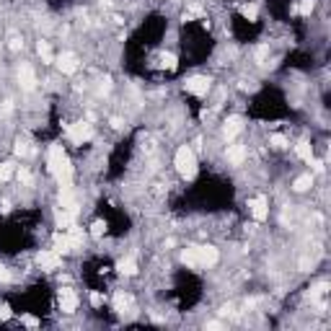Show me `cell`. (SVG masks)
I'll list each match as a JSON object with an SVG mask.
<instances>
[{
    "label": "cell",
    "instance_id": "cell-1",
    "mask_svg": "<svg viewBox=\"0 0 331 331\" xmlns=\"http://www.w3.org/2000/svg\"><path fill=\"white\" fill-rule=\"evenodd\" d=\"M47 166H49V173L57 179V184H60V186H68L73 181V166H70L68 153L62 150V145H49Z\"/></svg>",
    "mask_w": 331,
    "mask_h": 331
},
{
    "label": "cell",
    "instance_id": "cell-2",
    "mask_svg": "<svg viewBox=\"0 0 331 331\" xmlns=\"http://www.w3.org/2000/svg\"><path fill=\"white\" fill-rule=\"evenodd\" d=\"M173 161H176V168H179V173L184 179H194L197 176V155H194L192 147H186V145L179 147Z\"/></svg>",
    "mask_w": 331,
    "mask_h": 331
},
{
    "label": "cell",
    "instance_id": "cell-3",
    "mask_svg": "<svg viewBox=\"0 0 331 331\" xmlns=\"http://www.w3.org/2000/svg\"><path fill=\"white\" fill-rule=\"evenodd\" d=\"M91 137H93V124L91 122H75L68 127V140L73 145H83Z\"/></svg>",
    "mask_w": 331,
    "mask_h": 331
},
{
    "label": "cell",
    "instance_id": "cell-4",
    "mask_svg": "<svg viewBox=\"0 0 331 331\" xmlns=\"http://www.w3.org/2000/svg\"><path fill=\"white\" fill-rule=\"evenodd\" d=\"M184 88L189 91V93H194V96H204L207 91H210V78H204V75H192V78H186Z\"/></svg>",
    "mask_w": 331,
    "mask_h": 331
},
{
    "label": "cell",
    "instance_id": "cell-5",
    "mask_svg": "<svg viewBox=\"0 0 331 331\" xmlns=\"http://www.w3.org/2000/svg\"><path fill=\"white\" fill-rule=\"evenodd\" d=\"M37 261H39L41 269H49V272H52V269H57V267L62 264V254H57L55 248H52V251H41V254L37 256Z\"/></svg>",
    "mask_w": 331,
    "mask_h": 331
},
{
    "label": "cell",
    "instance_id": "cell-6",
    "mask_svg": "<svg viewBox=\"0 0 331 331\" xmlns=\"http://www.w3.org/2000/svg\"><path fill=\"white\" fill-rule=\"evenodd\" d=\"M248 210H251L254 220H267L269 215V207H267V197H254V200H248Z\"/></svg>",
    "mask_w": 331,
    "mask_h": 331
},
{
    "label": "cell",
    "instance_id": "cell-7",
    "mask_svg": "<svg viewBox=\"0 0 331 331\" xmlns=\"http://www.w3.org/2000/svg\"><path fill=\"white\" fill-rule=\"evenodd\" d=\"M197 256H200V267H215L220 259L218 248L212 246H197Z\"/></svg>",
    "mask_w": 331,
    "mask_h": 331
},
{
    "label": "cell",
    "instance_id": "cell-8",
    "mask_svg": "<svg viewBox=\"0 0 331 331\" xmlns=\"http://www.w3.org/2000/svg\"><path fill=\"white\" fill-rule=\"evenodd\" d=\"M57 68H60L65 75H73V73L78 70V57L73 52H62L60 57H57Z\"/></svg>",
    "mask_w": 331,
    "mask_h": 331
},
{
    "label": "cell",
    "instance_id": "cell-9",
    "mask_svg": "<svg viewBox=\"0 0 331 331\" xmlns=\"http://www.w3.org/2000/svg\"><path fill=\"white\" fill-rule=\"evenodd\" d=\"M78 308V295L73 290H60V311L62 313H75Z\"/></svg>",
    "mask_w": 331,
    "mask_h": 331
},
{
    "label": "cell",
    "instance_id": "cell-10",
    "mask_svg": "<svg viewBox=\"0 0 331 331\" xmlns=\"http://www.w3.org/2000/svg\"><path fill=\"white\" fill-rule=\"evenodd\" d=\"M18 83H21L23 91H34L37 75H34V70H31L29 65H21V68H18Z\"/></svg>",
    "mask_w": 331,
    "mask_h": 331
},
{
    "label": "cell",
    "instance_id": "cell-11",
    "mask_svg": "<svg viewBox=\"0 0 331 331\" xmlns=\"http://www.w3.org/2000/svg\"><path fill=\"white\" fill-rule=\"evenodd\" d=\"M52 246H55V251H57V254H68V251H73V246H70V236H68V233H57V236L52 238Z\"/></svg>",
    "mask_w": 331,
    "mask_h": 331
},
{
    "label": "cell",
    "instance_id": "cell-12",
    "mask_svg": "<svg viewBox=\"0 0 331 331\" xmlns=\"http://www.w3.org/2000/svg\"><path fill=\"white\" fill-rule=\"evenodd\" d=\"M228 161L233 163V166L243 163V161H246V147H243V145H230V147H228Z\"/></svg>",
    "mask_w": 331,
    "mask_h": 331
},
{
    "label": "cell",
    "instance_id": "cell-13",
    "mask_svg": "<svg viewBox=\"0 0 331 331\" xmlns=\"http://www.w3.org/2000/svg\"><path fill=\"white\" fill-rule=\"evenodd\" d=\"M243 129V122H241V117H230L228 122H225V137L228 140H233L238 132Z\"/></svg>",
    "mask_w": 331,
    "mask_h": 331
},
{
    "label": "cell",
    "instance_id": "cell-14",
    "mask_svg": "<svg viewBox=\"0 0 331 331\" xmlns=\"http://www.w3.org/2000/svg\"><path fill=\"white\" fill-rule=\"evenodd\" d=\"M181 261H184L186 267H200V256H197V246H189V248H184V254H181Z\"/></svg>",
    "mask_w": 331,
    "mask_h": 331
},
{
    "label": "cell",
    "instance_id": "cell-15",
    "mask_svg": "<svg viewBox=\"0 0 331 331\" xmlns=\"http://www.w3.org/2000/svg\"><path fill=\"white\" fill-rule=\"evenodd\" d=\"M311 186H313V176H311V173H305V176H297L295 184H293L295 192H308Z\"/></svg>",
    "mask_w": 331,
    "mask_h": 331
},
{
    "label": "cell",
    "instance_id": "cell-16",
    "mask_svg": "<svg viewBox=\"0 0 331 331\" xmlns=\"http://www.w3.org/2000/svg\"><path fill=\"white\" fill-rule=\"evenodd\" d=\"M295 153H297V158H303V161H313V147H311V143H297L295 145Z\"/></svg>",
    "mask_w": 331,
    "mask_h": 331
},
{
    "label": "cell",
    "instance_id": "cell-17",
    "mask_svg": "<svg viewBox=\"0 0 331 331\" xmlns=\"http://www.w3.org/2000/svg\"><path fill=\"white\" fill-rule=\"evenodd\" d=\"M117 269L122 272V275H135V272H137V261L135 259H119Z\"/></svg>",
    "mask_w": 331,
    "mask_h": 331
},
{
    "label": "cell",
    "instance_id": "cell-18",
    "mask_svg": "<svg viewBox=\"0 0 331 331\" xmlns=\"http://www.w3.org/2000/svg\"><path fill=\"white\" fill-rule=\"evenodd\" d=\"M114 308H117L119 313H124V311H129L132 308V297L129 295H117V297H114Z\"/></svg>",
    "mask_w": 331,
    "mask_h": 331
},
{
    "label": "cell",
    "instance_id": "cell-19",
    "mask_svg": "<svg viewBox=\"0 0 331 331\" xmlns=\"http://www.w3.org/2000/svg\"><path fill=\"white\" fill-rule=\"evenodd\" d=\"M241 13H243V18L256 21V16H259V8H256L254 3H246V5H241Z\"/></svg>",
    "mask_w": 331,
    "mask_h": 331
},
{
    "label": "cell",
    "instance_id": "cell-20",
    "mask_svg": "<svg viewBox=\"0 0 331 331\" xmlns=\"http://www.w3.org/2000/svg\"><path fill=\"white\" fill-rule=\"evenodd\" d=\"M37 52H39V57H41L44 62H52V49H49L47 41H39V44H37Z\"/></svg>",
    "mask_w": 331,
    "mask_h": 331
},
{
    "label": "cell",
    "instance_id": "cell-21",
    "mask_svg": "<svg viewBox=\"0 0 331 331\" xmlns=\"http://www.w3.org/2000/svg\"><path fill=\"white\" fill-rule=\"evenodd\" d=\"M13 150H16V155H21V158H23V155L31 153V147H29L26 140H16V147H13Z\"/></svg>",
    "mask_w": 331,
    "mask_h": 331
},
{
    "label": "cell",
    "instance_id": "cell-22",
    "mask_svg": "<svg viewBox=\"0 0 331 331\" xmlns=\"http://www.w3.org/2000/svg\"><path fill=\"white\" fill-rule=\"evenodd\" d=\"M104 233H106V222H101V220H96L93 225H91V236H93V238H101Z\"/></svg>",
    "mask_w": 331,
    "mask_h": 331
},
{
    "label": "cell",
    "instance_id": "cell-23",
    "mask_svg": "<svg viewBox=\"0 0 331 331\" xmlns=\"http://www.w3.org/2000/svg\"><path fill=\"white\" fill-rule=\"evenodd\" d=\"M13 176V166L11 163H0V181H8Z\"/></svg>",
    "mask_w": 331,
    "mask_h": 331
},
{
    "label": "cell",
    "instance_id": "cell-24",
    "mask_svg": "<svg viewBox=\"0 0 331 331\" xmlns=\"http://www.w3.org/2000/svg\"><path fill=\"white\" fill-rule=\"evenodd\" d=\"M311 11H313V0H303L297 5V13H303V16H311Z\"/></svg>",
    "mask_w": 331,
    "mask_h": 331
},
{
    "label": "cell",
    "instance_id": "cell-25",
    "mask_svg": "<svg viewBox=\"0 0 331 331\" xmlns=\"http://www.w3.org/2000/svg\"><path fill=\"white\" fill-rule=\"evenodd\" d=\"M161 62H163V68H168V70L176 68V57H173V55H163V57H161Z\"/></svg>",
    "mask_w": 331,
    "mask_h": 331
},
{
    "label": "cell",
    "instance_id": "cell-26",
    "mask_svg": "<svg viewBox=\"0 0 331 331\" xmlns=\"http://www.w3.org/2000/svg\"><path fill=\"white\" fill-rule=\"evenodd\" d=\"M272 145L275 147H279V150H282V147H287V140L282 137V135H272V140H269Z\"/></svg>",
    "mask_w": 331,
    "mask_h": 331
},
{
    "label": "cell",
    "instance_id": "cell-27",
    "mask_svg": "<svg viewBox=\"0 0 331 331\" xmlns=\"http://www.w3.org/2000/svg\"><path fill=\"white\" fill-rule=\"evenodd\" d=\"M267 55H269V47L267 44H259V47H256V60H267Z\"/></svg>",
    "mask_w": 331,
    "mask_h": 331
},
{
    "label": "cell",
    "instance_id": "cell-28",
    "mask_svg": "<svg viewBox=\"0 0 331 331\" xmlns=\"http://www.w3.org/2000/svg\"><path fill=\"white\" fill-rule=\"evenodd\" d=\"M11 279H13L11 269H8V267H3V264H0V282H11Z\"/></svg>",
    "mask_w": 331,
    "mask_h": 331
},
{
    "label": "cell",
    "instance_id": "cell-29",
    "mask_svg": "<svg viewBox=\"0 0 331 331\" xmlns=\"http://www.w3.org/2000/svg\"><path fill=\"white\" fill-rule=\"evenodd\" d=\"M104 303V297L98 295V293H91V305H93V308H98V305Z\"/></svg>",
    "mask_w": 331,
    "mask_h": 331
},
{
    "label": "cell",
    "instance_id": "cell-30",
    "mask_svg": "<svg viewBox=\"0 0 331 331\" xmlns=\"http://www.w3.org/2000/svg\"><path fill=\"white\" fill-rule=\"evenodd\" d=\"M23 324L31 326V329H37V326H39V318H34V316H23Z\"/></svg>",
    "mask_w": 331,
    "mask_h": 331
},
{
    "label": "cell",
    "instance_id": "cell-31",
    "mask_svg": "<svg viewBox=\"0 0 331 331\" xmlns=\"http://www.w3.org/2000/svg\"><path fill=\"white\" fill-rule=\"evenodd\" d=\"M5 318H11V308H8V305H0V321H5Z\"/></svg>",
    "mask_w": 331,
    "mask_h": 331
},
{
    "label": "cell",
    "instance_id": "cell-32",
    "mask_svg": "<svg viewBox=\"0 0 331 331\" xmlns=\"http://www.w3.org/2000/svg\"><path fill=\"white\" fill-rule=\"evenodd\" d=\"M109 88H111V80H109V78L101 80V86H98V91H101V93H109Z\"/></svg>",
    "mask_w": 331,
    "mask_h": 331
},
{
    "label": "cell",
    "instance_id": "cell-33",
    "mask_svg": "<svg viewBox=\"0 0 331 331\" xmlns=\"http://www.w3.org/2000/svg\"><path fill=\"white\" fill-rule=\"evenodd\" d=\"M18 179H21V181H26V184H29V181H31V173H29L26 168H21V171H18Z\"/></svg>",
    "mask_w": 331,
    "mask_h": 331
},
{
    "label": "cell",
    "instance_id": "cell-34",
    "mask_svg": "<svg viewBox=\"0 0 331 331\" xmlns=\"http://www.w3.org/2000/svg\"><path fill=\"white\" fill-rule=\"evenodd\" d=\"M21 47H23V41H21V39H11V49H13V52H18Z\"/></svg>",
    "mask_w": 331,
    "mask_h": 331
},
{
    "label": "cell",
    "instance_id": "cell-35",
    "mask_svg": "<svg viewBox=\"0 0 331 331\" xmlns=\"http://www.w3.org/2000/svg\"><path fill=\"white\" fill-rule=\"evenodd\" d=\"M220 313H222V316H233V305H222V308H220Z\"/></svg>",
    "mask_w": 331,
    "mask_h": 331
},
{
    "label": "cell",
    "instance_id": "cell-36",
    "mask_svg": "<svg viewBox=\"0 0 331 331\" xmlns=\"http://www.w3.org/2000/svg\"><path fill=\"white\" fill-rule=\"evenodd\" d=\"M207 329L215 331V329H222V324H220V321H210V324H207Z\"/></svg>",
    "mask_w": 331,
    "mask_h": 331
},
{
    "label": "cell",
    "instance_id": "cell-37",
    "mask_svg": "<svg viewBox=\"0 0 331 331\" xmlns=\"http://www.w3.org/2000/svg\"><path fill=\"white\" fill-rule=\"evenodd\" d=\"M111 127L114 129H122V119H111Z\"/></svg>",
    "mask_w": 331,
    "mask_h": 331
}]
</instances>
